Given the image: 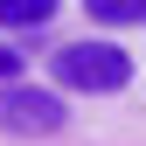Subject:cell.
Wrapping results in <instances>:
<instances>
[{
  "label": "cell",
  "instance_id": "obj_1",
  "mask_svg": "<svg viewBox=\"0 0 146 146\" xmlns=\"http://www.w3.org/2000/svg\"><path fill=\"white\" fill-rule=\"evenodd\" d=\"M63 90H90V98H111V90L132 84V56H125L118 42H63L56 56H49Z\"/></svg>",
  "mask_w": 146,
  "mask_h": 146
},
{
  "label": "cell",
  "instance_id": "obj_2",
  "mask_svg": "<svg viewBox=\"0 0 146 146\" xmlns=\"http://www.w3.org/2000/svg\"><path fill=\"white\" fill-rule=\"evenodd\" d=\"M63 125H70V104L56 90H42V84H0V132L49 139V132H63Z\"/></svg>",
  "mask_w": 146,
  "mask_h": 146
},
{
  "label": "cell",
  "instance_id": "obj_3",
  "mask_svg": "<svg viewBox=\"0 0 146 146\" xmlns=\"http://www.w3.org/2000/svg\"><path fill=\"white\" fill-rule=\"evenodd\" d=\"M98 28H146V0H84Z\"/></svg>",
  "mask_w": 146,
  "mask_h": 146
},
{
  "label": "cell",
  "instance_id": "obj_4",
  "mask_svg": "<svg viewBox=\"0 0 146 146\" xmlns=\"http://www.w3.org/2000/svg\"><path fill=\"white\" fill-rule=\"evenodd\" d=\"M56 14V0H0V28H42Z\"/></svg>",
  "mask_w": 146,
  "mask_h": 146
},
{
  "label": "cell",
  "instance_id": "obj_5",
  "mask_svg": "<svg viewBox=\"0 0 146 146\" xmlns=\"http://www.w3.org/2000/svg\"><path fill=\"white\" fill-rule=\"evenodd\" d=\"M0 84H21V49H0Z\"/></svg>",
  "mask_w": 146,
  "mask_h": 146
}]
</instances>
